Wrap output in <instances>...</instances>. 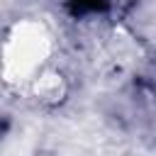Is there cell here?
<instances>
[{"instance_id": "1", "label": "cell", "mask_w": 156, "mask_h": 156, "mask_svg": "<svg viewBox=\"0 0 156 156\" xmlns=\"http://www.w3.org/2000/svg\"><path fill=\"white\" fill-rule=\"evenodd\" d=\"M105 2H107V0H73V7H76L78 12H88V10H100V7H105Z\"/></svg>"}]
</instances>
